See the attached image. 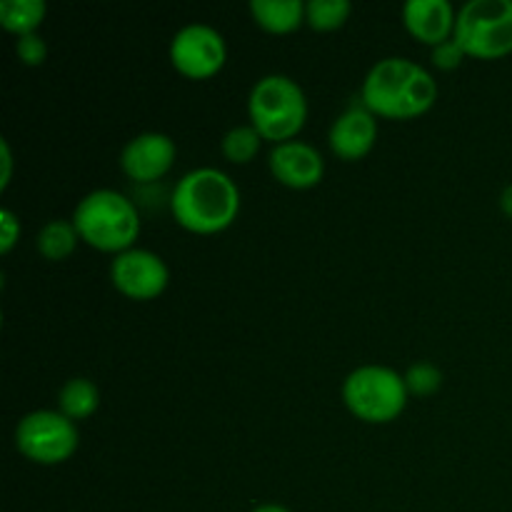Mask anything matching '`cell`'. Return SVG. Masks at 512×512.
<instances>
[{"mask_svg": "<svg viewBox=\"0 0 512 512\" xmlns=\"http://www.w3.org/2000/svg\"><path fill=\"white\" fill-rule=\"evenodd\" d=\"M360 100L375 118L415 120L438 100V80L408 58H383L368 70Z\"/></svg>", "mask_w": 512, "mask_h": 512, "instance_id": "obj_1", "label": "cell"}, {"mask_svg": "<svg viewBox=\"0 0 512 512\" xmlns=\"http://www.w3.org/2000/svg\"><path fill=\"white\" fill-rule=\"evenodd\" d=\"M175 223L195 235H215L238 220L240 190L228 173L218 168H195L175 183L170 195Z\"/></svg>", "mask_w": 512, "mask_h": 512, "instance_id": "obj_2", "label": "cell"}, {"mask_svg": "<svg viewBox=\"0 0 512 512\" xmlns=\"http://www.w3.org/2000/svg\"><path fill=\"white\" fill-rule=\"evenodd\" d=\"M80 240L100 253L115 255L135 248L140 235V213L130 198L113 188H98L80 198L73 210Z\"/></svg>", "mask_w": 512, "mask_h": 512, "instance_id": "obj_3", "label": "cell"}, {"mask_svg": "<svg viewBox=\"0 0 512 512\" xmlns=\"http://www.w3.org/2000/svg\"><path fill=\"white\" fill-rule=\"evenodd\" d=\"M248 118L263 140L290 143L308 123L305 90L288 75H263L248 95Z\"/></svg>", "mask_w": 512, "mask_h": 512, "instance_id": "obj_4", "label": "cell"}, {"mask_svg": "<svg viewBox=\"0 0 512 512\" xmlns=\"http://www.w3.org/2000/svg\"><path fill=\"white\" fill-rule=\"evenodd\" d=\"M343 403L358 420L368 425L393 423L408 408L405 378L388 365H360L343 380Z\"/></svg>", "mask_w": 512, "mask_h": 512, "instance_id": "obj_5", "label": "cell"}, {"mask_svg": "<svg viewBox=\"0 0 512 512\" xmlns=\"http://www.w3.org/2000/svg\"><path fill=\"white\" fill-rule=\"evenodd\" d=\"M455 43L468 58L500 60L512 53V0H470L455 18Z\"/></svg>", "mask_w": 512, "mask_h": 512, "instance_id": "obj_6", "label": "cell"}, {"mask_svg": "<svg viewBox=\"0 0 512 512\" xmlns=\"http://www.w3.org/2000/svg\"><path fill=\"white\" fill-rule=\"evenodd\" d=\"M80 445L78 423L60 410H33L15 425V448L35 465H63Z\"/></svg>", "mask_w": 512, "mask_h": 512, "instance_id": "obj_7", "label": "cell"}, {"mask_svg": "<svg viewBox=\"0 0 512 512\" xmlns=\"http://www.w3.org/2000/svg\"><path fill=\"white\" fill-rule=\"evenodd\" d=\"M168 55L173 68L183 78L208 80L223 70L228 60V45L213 25L190 23L173 35Z\"/></svg>", "mask_w": 512, "mask_h": 512, "instance_id": "obj_8", "label": "cell"}, {"mask_svg": "<svg viewBox=\"0 0 512 512\" xmlns=\"http://www.w3.org/2000/svg\"><path fill=\"white\" fill-rule=\"evenodd\" d=\"M110 283L128 300L148 303L165 293L170 283V270L153 250L130 248L115 255L110 263Z\"/></svg>", "mask_w": 512, "mask_h": 512, "instance_id": "obj_9", "label": "cell"}, {"mask_svg": "<svg viewBox=\"0 0 512 512\" xmlns=\"http://www.w3.org/2000/svg\"><path fill=\"white\" fill-rule=\"evenodd\" d=\"M178 158L173 138L165 133H140L120 150V170L133 183H155L165 178Z\"/></svg>", "mask_w": 512, "mask_h": 512, "instance_id": "obj_10", "label": "cell"}, {"mask_svg": "<svg viewBox=\"0 0 512 512\" xmlns=\"http://www.w3.org/2000/svg\"><path fill=\"white\" fill-rule=\"evenodd\" d=\"M268 168L270 175L285 188L310 190L323 180L325 160L315 145L303 143V140H290V143L273 145Z\"/></svg>", "mask_w": 512, "mask_h": 512, "instance_id": "obj_11", "label": "cell"}, {"mask_svg": "<svg viewBox=\"0 0 512 512\" xmlns=\"http://www.w3.org/2000/svg\"><path fill=\"white\" fill-rule=\"evenodd\" d=\"M375 140H378V118L365 105H355L340 113L328 133L330 150L345 163L363 160L375 148Z\"/></svg>", "mask_w": 512, "mask_h": 512, "instance_id": "obj_12", "label": "cell"}, {"mask_svg": "<svg viewBox=\"0 0 512 512\" xmlns=\"http://www.w3.org/2000/svg\"><path fill=\"white\" fill-rule=\"evenodd\" d=\"M455 18L458 10L448 0H408L403 5L405 30L418 43L438 48L455 35Z\"/></svg>", "mask_w": 512, "mask_h": 512, "instance_id": "obj_13", "label": "cell"}, {"mask_svg": "<svg viewBox=\"0 0 512 512\" xmlns=\"http://www.w3.org/2000/svg\"><path fill=\"white\" fill-rule=\"evenodd\" d=\"M250 15L265 33L288 35L305 23V3L300 0H250Z\"/></svg>", "mask_w": 512, "mask_h": 512, "instance_id": "obj_14", "label": "cell"}, {"mask_svg": "<svg viewBox=\"0 0 512 512\" xmlns=\"http://www.w3.org/2000/svg\"><path fill=\"white\" fill-rule=\"evenodd\" d=\"M100 408V390L90 378H70L58 393V410L73 423L93 418Z\"/></svg>", "mask_w": 512, "mask_h": 512, "instance_id": "obj_15", "label": "cell"}, {"mask_svg": "<svg viewBox=\"0 0 512 512\" xmlns=\"http://www.w3.org/2000/svg\"><path fill=\"white\" fill-rule=\"evenodd\" d=\"M78 230H75L73 220H48V223L40 228L38 238H35V250L40 253V258H45L48 263H60V260L70 258L78 248Z\"/></svg>", "mask_w": 512, "mask_h": 512, "instance_id": "obj_16", "label": "cell"}, {"mask_svg": "<svg viewBox=\"0 0 512 512\" xmlns=\"http://www.w3.org/2000/svg\"><path fill=\"white\" fill-rule=\"evenodd\" d=\"M48 15L45 0H3L0 3V25L15 38L38 33Z\"/></svg>", "mask_w": 512, "mask_h": 512, "instance_id": "obj_17", "label": "cell"}, {"mask_svg": "<svg viewBox=\"0 0 512 512\" xmlns=\"http://www.w3.org/2000/svg\"><path fill=\"white\" fill-rule=\"evenodd\" d=\"M260 145H263V138H260L258 130L253 125H235L220 140V150H223V158L233 165H248L258 158Z\"/></svg>", "mask_w": 512, "mask_h": 512, "instance_id": "obj_18", "label": "cell"}, {"mask_svg": "<svg viewBox=\"0 0 512 512\" xmlns=\"http://www.w3.org/2000/svg\"><path fill=\"white\" fill-rule=\"evenodd\" d=\"M353 5L350 0H308L305 3V23L318 33H333L348 23Z\"/></svg>", "mask_w": 512, "mask_h": 512, "instance_id": "obj_19", "label": "cell"}, {"mask_svg": "<svg viewBox=\"0 0 512 512\" xmlns=\"http://www.w3.org/2000/svg\"><path fill=\"white\" fill-rule=\"evenodd\" d=\"M405 388L415 398H430L443 388V373L433 363H415L405 370Z\"/></svg>", "mask_w": 512, "mask_h": 512, "instance_id": "obj_20", "label": "cell"}, {"mask_svg": "<svg viewBox=\"0 0 512 512\" xmlns=\"http://www.w3.org/2000/svg\"><path fill=\"white\" fill-rule=\"evenodd\" d=\"M15 55L28 68H38V65L48 60V43L38 33L23 35V38L15 40Z\"/></svg>", "mask_w": 512, "mask_h": 512, "instance_id": "obj_21", "label": "cell"}, {"mask_svg": "<svg viewBox=\"0 0 512 512\" xmlns=\"http://www.w3.org/2000/svg\"><path fill=\"white\" fill-rule=\"evenodd\" d=\"M20 240V218L13 210H0V253L8 255Z\"/></svg>", "mask_w": 512, "mask_h": 512, "instance_id": "obj_22", "label": "cell"}, {"mask_svg": "<svg viewBox=\"0 0 512 512\" xmlns=\"http://www.w3.org/2000/svg\"><path fill=\"white\" fill-rule=\"evenodd\" d=\"M465 58H468V55L463 53V48H460L455 40H448V43L433 48V65L440 70H458Z\"/></svg>", "mask_w": 512, "mask_h": 512, "instance_id": "obj_23", "label": "cell"}, {"mask_svg": "<svg viewBox=\"0 0 512 512\" xmlns=\"http://www.w3.org/2000/svg\"><path fill=\"white\" fill-rule=\"evenodd\" d=\"M0 153H3V175H0V188H8L10 173H13V155H10L8 140H0Z\"/></svg>", "mask_w": 512, "mask_h": 512, "instance_id": "obj_24", "label": "cell"}, {"mask_svg": "<svg viewBox=\"0 0 512 512\" xmlns=\"http://www.w3.org/2000/svg\"><path fill=\"white\" fill-rule=\"evenodd\" d=\"M500 210L512 220V183L505 185L503 193H500Z\"/></svg>", "mask_w": 512, "mask_h": 512, "instance_id": "obj_25", "label": "cell"}, {"mask_svg": "<svg viewBox=\"0 0 512 512\" xmlns=\"http://www.w3.org/2000/svg\"><path fill=\"white\" fill-rule=\"evenodd\" d=\"M250 512H290V510L278 503H265V505H258V508H253Z\"/></svg>", "mask_w": 512, "mask_h": 512, "instance_id": "obj_26", "label": "cell"}]
</instances>
